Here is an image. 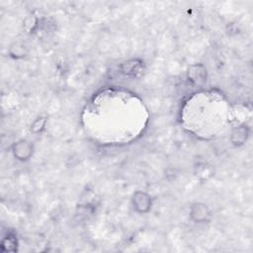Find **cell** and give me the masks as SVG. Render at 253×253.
<instances>
[{"label":"cell","mask_w":253,"mask_h":253,"mask_svg":"<svg viewBox=\"0 0 253 253\" xmlns=\"http://www.w3.org/2000/svg\"><path fill=\"white\" fill-rule=\"evenodd\" d=\"M186 78L194 87H201L208 80V69L203 63H193L187 67Z\"/></svg>","instance_id":"cell-3"},{"label":"cell","mask_w":253,"mask_h":253,"mask_svg":"<svg viewBox=\"0 0 253 253\" xmlns=\"http://www.w3.org/2000/svg\"><path fill=\"white\" fill-rule=\"evenodd\" d=\"M250 136V127L245 125L241 124L234 126L229 134V141L234 147L243 146Z\"/></svg>","instance_id":"cell-6"},{"label":"cell","mask_w":253,"mask_h":253,"mask_svg":"<svg viewBox=\"0 0 253 253\" xmlns=\"http://www.w3.org/2000/svg\"><path fill=\"white\" fill-rule=\"evenodd\" d=\"M8 53L12 58L20 59V58H24L27 55L28 48L23 42H15L10 45L8 49Z\"/></svg>","instance_id":"cell-9"},{"label":"cell","mask_w":253,"mask_h":253,"mask_svg":"<svg viewBox=\"0 0 253 253\" xmlns=\"http://www.w3.org/2000/svg\"><path fill=\"white\" fill-rule=\"evenodd\" d=\"M46 122H47V119L46 117H43V116H41L39 118H37L31 125V127H30V130L34 133H41L44 128H45V126H46Z\"/></svg>","instance_id":"cell-10"},{"label":"cell","mask_w":253,"mask_h":253,"mask_svg":"<svg viewBox=\"0 0 253 253\" xmlns=\"http://www.w3.org/2000/svg\"><path fill=\"white\" fill-rule=\"evenodd\" d=\"M131 207L139 214L148 213L153 206V198L145 191L137 190L131 196Z\"/></svg>","instance_id":"cell-4"},{"label":"cell","mask_w":253,"mask_h":253,"mask_svg":"<svg viewBox=\"0 0 253 253\" xmlns=\"http://www.w3.org/2000/svg\"><path fill=\"white\" fill-rule=\"evenodd\" d=\"M11 152L13 157L20 162L29 161L35 153L34 143L26 138H21L13 142L11 146Z\"/></svg>","instance_id":"cell-1"},{"label":"cell","mask_w":253,"mask_h":253,"mask_svg":"<svg viewBox=\"0 0 253 253\" xmlns=\"http://www.w3.org/2000/svg\"><path fill=\"white\" fill-rule=\"evenodd\" d=\"M0 250L2 252H16L18 250V239L14 233H7L2 238Z\"/></svg>","instance_id":"cell-7"},{"label":"cell","mask_w":253,"mask_h":253,"mask_svg":"<svg viewBox=\"0 0 253 253\" xmlns=\"http://www.w3.org/2000/svg\"><path fill=\"white\" fill-rule=\"evenodd\" d=\"M212 212L208 204L204 202H195L189 208V217L194 223L203 224L210 222Z\"/></svg>","instance_id":"cell-2"},{"label":"cell","mask_w":253,"mask_h":253,"mask_svg":"<svg viewBox=\"0 0 253 253\" xmlns=\"http://www.w3.org/2000/svg\"><path fill=\"white\" fill-rule=\"evenodd\" d=\"M118 69L120 73L127 77H135L139 75L144 69V63L141 59L131 58L119 64Z\"/></svg>","instance_id":"cell-5"},{"label":"cell","mask_w":253,"mask_h":253,"mask_svg":"<svg viewBox=\"0 0 253 253\" xmlns=\"http://www.w3.org/2000/svg\"><path fill=\"white\" fill-rule=\"evenodd\" d=\"M195 175L201 181H207L213 175V169L208 163L201 162L195 166Z\"/></svg>","instance_id":"cell-8"}]
</instances>
